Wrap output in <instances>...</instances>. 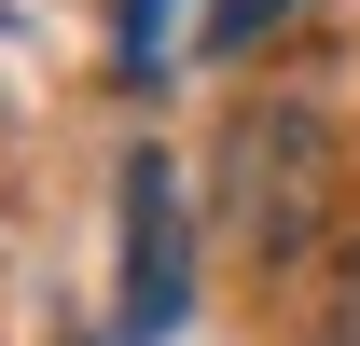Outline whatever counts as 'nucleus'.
I'll return each instance as SVG.
<instances>
[{
	"mask_svg": "<svg viewBox=\"0 0 360 346\" xmlns=\"http://www.w3.org/2000/svg\"><path fill=\"white\" fill-rule=\"evenodd\" d=\"M222 222L250 236V263H291L333 222V125L319 111H236L222 139Z\"/></svg>",
	"mask_w": 360,
	"mask_h": 346,
	"instance_id": "obj_1",
	"label": "nucleus"
},
{
	"mask_svg": "<svg viewBox=\"0 0 360 346\" xmlns=\"http://www.w3.org/2000/svg\"><path fill=\"white\" fill-rule=\"evenodd\" d=\"M194 319V208H180L167 153H125V277H111V333L167 346Z\"/></svg>",
	"mask_w": 360,
	"mask_h": 346,
	"instance_id": "obj_2",
	"label": "nucleus"
},
{
	"mask_svg": "<svg viewBox=\"0 0 360 346\" xmlns=\"http://www.w3.org/2000/svg\"><path fill=\"white\" fill-rule=\"evenodd\" d=\"M277 14H305V0H208V56H250Z\"/></svg>",
	"mask_w": 360,
	"mask_h": 346,
	"instance_id": "obj_3",
	"label": "nucleus"
},
{
	"mask_svg": "<svg viewBox=\"0 0 360 346\" xmlns=\"http://www.w3.org/2000/svg\"><path fill=\"white\" fill-rule=\"evenodd\" d=\"M167 14H180V0H125V70H153V56H167Z\"/></svg>",
	"mask_w": 360,
	"mask_h": 346,
	"instance_id": "obj_4",
	"label": "nucleus"
},
{
	"mask_svg": "<svg viewBox=\"0 0 360 346\" xmlns=\"http://www.w3.org/2000/svg\"><path fill=\"white\" fill-rule=\"evenodd\" d=\"M319 346H360V277H347V305H333V319H319Z\"/></svg>",
	"mask_w": 360,
	"mask_h": 346,
	"instance_id": "obj_5",
	"label": "nucleus"
}]
</instances>
